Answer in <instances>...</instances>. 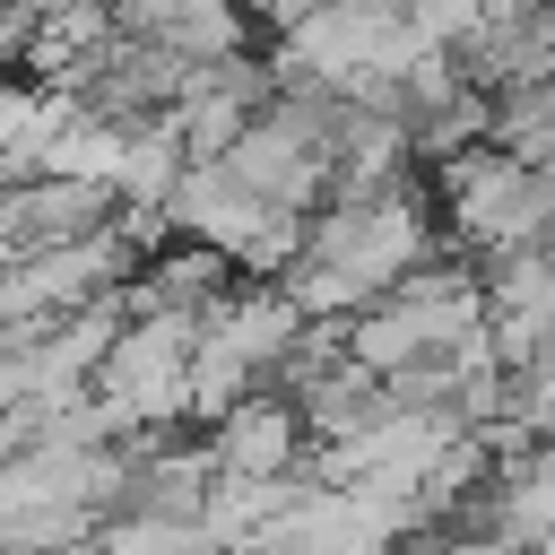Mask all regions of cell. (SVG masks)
<instances>
[{"label":"cell","mask_w":555,"mask_h":555,"mask_svg":"<svg viewBox=\"0 0 555 555\" xmlns=\"http://www.w3.org/2000/svg\"><path fill=\"white\" fill-rule=\"evenodd\" d=\"M442 243V217H434V191L408 182V191H382V199H330L304 217V251L286 260V295L304 321H347L364 304H382L408 269H425Z\"/></svg>","instance_id":"obj_1"},{"label":"cell","mask_w":555,"mask_h":555,"mask_svg":"<svg viewBox=\"0 0 555 555\" xmlns=\"http://www.w3.org/2000/svg\"><path fill=\"white\" fill-rule=\"evenodd\" d=\"M434 217H442V243L460 260H503V251H529V243H555V165L503 147V139H468L451 156H434Z\"/></svg>","instance_id":"obj_2"},{"label":"cell","mask_w":555,"mask_h":555,"mask_svg":"<svg viewBox=\"0 0 555 555\" xmlns=\"http://www.w3.org/2000/svg\"><path fill=\"white\" fill-rule=\"evenodd\" d=\"M191 347H199V321L130 312L95 364V390H87L104 408V425L113 434H182L191 425Z\"/></svg>","instance_id":"obj_3"},{"label":"cell","mask_w":555,"mask_h":555,"mask_svg":"<svg viewBox=\"0 0 555 555\" xmlns=\"http://www.w3.org/2000/svg\"><path fill=\"white\" fill-rule=\"evenodd\" d=\"M486 278V338H494V364L503 373H529L555 356V243H529V251H503L477 269Z\"/></svg>","instance_id":"obj_4"},{"label":"cell","mask_w":555,"mask_h":555,"mask_svg":"<svg viewBox=\"0 0 555 555\" xmlns=\"http://www.w3.org/2000/svg\"><path fill=\"white\" fill-rule=\"evenodd\" d=\"M199 442H208L217 477H304L312 468V434H304V416H295L286 390L234 399L217 425H199Z\"/></svg>","instance_id":"obj_5"},{"label":"cell","mask_w":555,"mask_h":555,"mask_svg":"<svg viewBox=\"0 0 555 555\" xmlns=\"http://www.w3.org/2000/svg\"><path fill=\"white\" fill-rule=\"evenodd\" d=\"M416 555H520V546L468 520V529H425V538H416Z\"/></svg>","instance_id":"obj_6"},{"label":"cell","mask_w":555,"mask_h":555,"mask_svg":"<svg viewBox=\"0 0 555 555\" xmlns=\"http://www.w3.org/2000/svg\"><path fill=\"white\" fill-rule=\"evenodd\" d=\"M390 555H416V538H408V546H390Z\"/></svg>","instance_id":"obj_7"}]
</instances>
